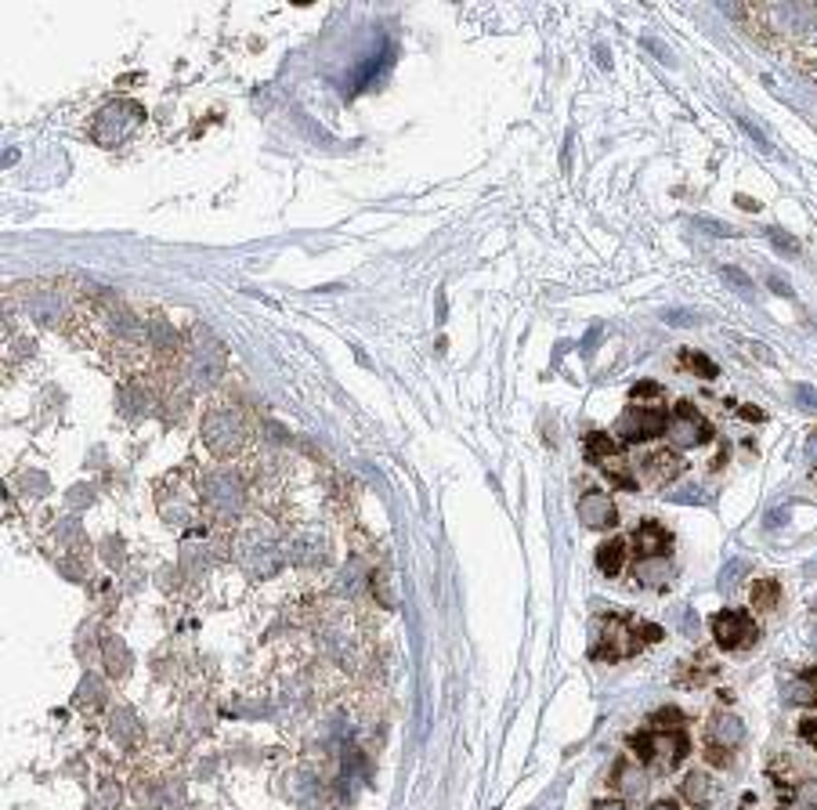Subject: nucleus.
<instances>
[{
	"instance_id": "f257e3e1",
	"label": "nucleus",
	"mask_w": 817,
	"mask_h": 810,
	"mask_svg": "<svg viewBox=\"0 0 817 810\" xmlns=\"http://www.w3.org/2000/svg\"><path fill=\"white\" fill-rule=\"evenodd\" d=\"M629 745L637 749V756L644 763H655V767H676L680 759L688 756V735L684 731H641L633 735Z\"/></svg>"
},
{
	"instance_id": "f03ea898",
	"label": "nucleus",
	"mask_w": 817,
	"mask_h": 810,
	"mask_svg": "<svg viewBox=\"0 0 817 810\" xmlns=\"http://www.w3.org/2000/svg\"><path fill=\"white\" fill-rule=\"evenodd\" d=\"M712 637H716V644H720L723 651H745V648L756 644L759 626L752 622L749 611L728 608V611H720V615L712 619Z\"/></svg>"
},
{
	"instance_id": "7ed1b4c3",
	"label": "nucleus",
	"mask_w": 817,
	"mask_h": 810,
	"mask_svg": "<svg viewBox=\"0 0 817 810\" xmlns=\"http://www.w3.org/2000/svg\"><path fill=\"white\" fill-rule=\"evenodd\" d=\"M665 434L673 438L676 448H698L712 438V427L691 401H676V409L669 413V424H665Z\"/></svg>"
},
{
	"instance_id": "20e7f679",
	"label": "nucleus",
	"mask_w": 817,
	"mask_h": 810,
	"mask_svg": "<svg viewBox=\"0 0 817 810\" xmlns=\"http://www.w3.org/2000/svg\"><path fill=\"white\" fill-rule=\"evenodd\" d=\"M665 424H669V413H662L658 405H629V409L619 417L615 431L626 441H648V438L665 434Z\"/></svg>"
},
{
	"instance_id": "39448f33",
	"label": "nucleus",
	"mask_w": 817,
	"mask_h": 810,
	"mask_svg": "<svg viewBox=\"0 0 817 810\" xmlns=\"http://www.w3.org/2000/svg\"><path fill=\"white\" fill-rule=\"evenodd\" d=\"M203 438H206V445H210V453H217V456H232L236 448L246 441V427H243V420H239L236 413L217 409V413H210V417H206V424H203Z\"/></svg>"
},
{
	"instance_id": "423d86ee",
	"label": "nucleus",
	"mask_w": 817,
	"mask_h": 810,
	"mask_svg": "<svg viewBox=\"0 0 817 810\" xmlns=\"http://www.w3.org/2000/svg\"><path fill=\"white\" fill-rule=\"evenodd\" d=\"M641 644H644L641 629L633 634L626 619H611V622L604 626L601 644L594 648V655H597V658H629V655H637V651H641Z\"/></svg>"
},
{
	"instance_id": "0eeeda50",
	"label": "nucleus",
	"mask_w": 817,
	"mask_h": 810,
	"mask_svg": "<svg viewBox=\"0 0 817 810\" xmlns=\"http://www.w3.org/2000/svg\"><path fill=\"white\" fill-rule=\"evenodd\" d=\"M579 521H582L586 528H615V525H619L615 500L608 496V492L589 488L586 496L579 500Z\"/></svg>"
},
{
	"instance_id": "6e6552de",
	"label": "nucleus",
	"mask_w": 817,
	"mask_h": 810,
	"mask_svg": "<svg viewBox=\"0 0 817 810\" xmlns=\"http://www.w3.org/2000/svg\"><path fill=\"white\" fill-rule=\"evenodd\" d=\"M633 543H637V550H641L644 557H665V554L673 550V535H669L665 525H658L655 518H648V521L637 528V535H633Z\"/></svg>"
},
{
	"instance_id": "1a4fd4ad",
	"label": "nucleus",
	"mask_w": 817,
	"mask_h": 810,
	"mask_svg": "<svg viewBox=\"0 0 817 810\" xmlns=\"http://www.w3.org/2000/svg\"><path fill=\"white\" fill-rule=\"evenodd\" d=\"M745 742V728H742V720L738 716H728V713H720L712 724H709V745L720 749V752H728L735 745Z\"/></svg>"
},
{
	"instance_id": "9d476101",
	"label": "nucleus",
	"mask_w": 817,
	"mask_h": 810,
	"mask_svg": "<svg viewBox=\"0 0 817 810\" xmlns=\"http://www.w3.org/2000/svg\"><path fill=\"white\" fill-rule=\"evenodd\" d=\"M770 19L778 22V29H785V33H806V29H813V8L810 4H774L770 8Z\"/></svg>"
},
{
	"instance_id": "9b49d317",
	"label": "nucleus",
	"mask_w": 817,
	"mask_h": 810,
	"mask_svg": "<svg viewBox=\"0 0 817 810\" xmlns=\"http://www.w3.org/2000/svg\"><path fill=\"white\" fill-rule=\"evenodd\" d=\"M789 698H792L796 705H817V666L803 669L799 677L792 681V688H789Z\"/></svg>"
},
{
	"instance_id": "f8f14e48",
	"label": "nucleus",
	"mask_w": 817,
	"mask_h": 810,
	"mask_svg": "<svg viewBox=\"0 0 817 810\" xmlns=\"http://www.w3.org/2000/svg\"><path fill=\"white\" fill-rule=\"evenodd\" d=\"M622 565H626V543L622 539H608V543L597 547V568L604 575H619Z\"/></svg>"
},
{
	"instance_id": "ddd939ff",
	"label": "nucleus",
	"mask_w": 817,
	"mask_h": 810,
	"mask_svg": "<svg viewBox=\"0 0 817 810\" xmlns=\"http://www.w3.org/2000/svg\"><path fill=\"white\" fill-rule=\"evenodd\" d=\"M680 792H684V799H688L691 806H705V803L712 799V782H709V775H705V771H695V775H688V778H684Z\"/></svg>"
},
{
	"instance_id": "4468645a",
	"label": "nucleus",
	"mask_w": 817,
	"mask_h": 810,
	"mask_svg": "<svg viewBox=\"0 0 817 810\" xmlns=\"http://www.w3.org/2000/svg\"><path fill=\"white\" fill-rule=\"evenodd\" d=\"M669 575H673L669 557H641V565H637V579L644 587H662Z\"/></svg>"
},
{
	"instance_id": "2eb2a0df",
	"label": "nucleus",
	"mask_w": 817,
	"mask_h": 810,
	"mask_svg": "<svg viewBox=\"0 0 817 810\" xmlns=\"http://www.w3.org/2000/svg\"><path fill=\"white\" fill-rule=\"evenodd\" d=\"M102 651H105V666H109V677H123L130 669V651L116 641V637H105L102 641Z\"/></svg>"
},
{
	"instance_id": "dca6fc26",
	"label": "nucleus",
	"mask_w": 817,
	"mask_h": 810,
	"mask_svg": "<svg viewBox=\"0 0 817 810\" xmlns=\"http://www.w3.org/2000/svg\"><path fill=\"white\" fill-rule=\"evenodd\" d=\"M586 453H589V460L604 463V460H611V456L619 453V441H615L611 434H601V431H594V434H586Z\"/></svg>"
},
{
	"instance_id": "f3484780",
	"label": "nucleus",
	"mask_w": 817,
	"mask_h": 810,
	"mask_svg": "<svg viewBox=\"0 0 817 810\" xmlns=\"http://www.w3.org/2000/svg\"><path fill=\"white\" fill-rule=\"evenodd\" d=\"M778 601H782V587H778V582L774 579H759L756 590H752V608L770 611V608H778Z\"/></svg>"
},
{
	"instance_id": "a211bd4d",
	"label": "nucleus",
	"mask_w": 817,
	"mask_h": 810,
	"mask_svg": "<svg viewBox=\"0 0 817 810\" xmlns=\"http://www.w3.org/2000/svg\"><path fill=\"white\" fill-rule=\"evenodd\" d=\"M644 467L651 471V478H655V481H665V478L680 474V460H676V453H658V456H651V460H644Z\"/></svg>"
},
{
	"instance_id": "6ab92c4d",
	"label": "nucleus",
	"mask_w": 817,
	"mask_h": 810,
	"mask_svg": "<svg viewBox=\"0 0 817 810\" xmlns=\"http://www.w3.org/2000/svg\"><path fill=\"white\" fill-rule=\"evenodd\" d=\"M720 276H723V279H728V283H731V286H735V290H738V293H742L745 300H752V297H756V283H752V279H749V276L742 272V268H731V264H728V268H723V272H720Z\"/></svg>"
},
{
	"instance_id": "aec40b11",
	"label": "nucleus",
	"mask_w": 817,
	"mask_h": 810,
	"mask_svg": "<svg viewBox=\"0 0 817 810\" xmlns=\"http://www.w3.org/2000/svg\"><path fill=\"white\" fill-rule=\"evenodd\" d=\"M684 366H691L698 377H705V380H712L720 370H716V362L712 358H705V354H698V351H684Z\"/></svg>"
},
{
	"instance_id": "412c9836",
	"label": "nucleus",
	"mask_w": 817,
	"mask_h": 810,
	"mask_svg": "<svg viewBox=\"0 0 817 810\" xmlns=\"http://www.w3.org/2000/svg\"><path fill=\"white\" fill-rule=\"evenodd\" d=\"M742 575H749V561H745V557L731 561L728 568H723V572H720V590H723V594H728V590L735 587V582H738Z\"/></svg>"
},
{
	"instance_id": "4be33fe9",
	"label": "nucleus",
	"mask_w": 817,
	"mask_h": 810,
	"mask_svg": "<svg viewBox=\"0 0 817 810\" xmlns=\"http://www.w3.org/2000/svg\"><path fill=\"white\" fill-rule=\"evenodd\" d=\"M669 503H695V507H702L705 503V496H702V488H695V485H684V488H673L669 496H665Z\"/></svg>"
},
{
	"instance_id": "5701e85b",
	"label": "nucleus",
	"mask_w": 817,
	"mask_h": 810,
	"mask_svg": "<svg viewBox=\"0 0 817 810\" xmlns=\"http://www.w3.org/2000/svg\"><path fill=\"white\" fill-rule=\"evenodd\" d=\"M792 398H796L799 409L817 413V387H810V384H796V387H792Z\"/></svg>"
},
{
	"instance_id": "b1692460",
	"label": "nucleus",
	"mask_w": 817,
	"mask_h": 810,
	"mask_svg": "<svg viewBox=\"0 0 817 810\" xmlns=\"http://www.w3.org/2000/svg\"><path fill=\"white\" fill-rule=\"evenodd\" d=\"M695 224L698 229H705L709 236H720V239H731V236H738L731 224H723V221H716V217H695Z\"/></svg>"
},
{
	"instance_id": "393cba45",
	"label": "nucleus",
	"mask_w": 817,
	"mask_h": 810,
	"mask_svg": "<svg viewBox=\"0 0 817 810\" xmlns=\"http://www.w3.org/2000/svg\"><path fill=\"white\" fill-rule=\"evenodd\" d=\"M680 720H684V713H680V709H658L651 724H658L655 731H676V728H680Z\"/></svg>"
},
{
	"instance_id": "a878e982",
	"label": "nucleus",
	"mask_w": 817,
	"mask_h": 810,
	"mask_svg": "<svg viewBox=\"0 0 817 810\" xmlns=\"http://www.w3.org/2000/svg\"><path fill=\"white\" fill-rule=\"evenodd\" d=\"M662 319H665L669 326H695V323H698V315H695V311H688V308H669V311L662 315Z\"/></svg>"
},
{
	"instance_id": "bb28decb",
	"label": "nucleus",
	"mask_w": 817,
	"mask_h": 810,
	"mask_svg": "<svg viewBox=\"0 0 817 810\" xmlns=\"http://www.w3.org/2000/svg\"><path fill=\"white\" fill-rule=\"evenodd\" d=\"M766 236H770V243H774L778 250H785V253H796V250H799V246H796V239H789L782 229H770Z\"/></svg>"
},
{
	"instance_id": "cd10ccee",
	"label": "nucleus",
	"mask_w": 817,
	"mask_h": 810,
	"mask_svg": "<svg viewBox=\"0 0 817 810\" xmlns=\"http://www.w3.org/2000/svg\"><path fill=\"white\" fill-rule=\"evenodd\" d=\"M799 735H803V742H810V745L817 749V716L803 720V724H799Z\"/></svg>"
},
{
	"instance_id": "c85d7f7f",
	"label": "nucleus",
	"mask_w": 817,
	"mask_h": 810,
	"mask_svg": "<svg viewBox=\"0 0 817 810\" xmlns=\"http://www.w3.org/2000/svg\"><path fill=\"white\" fill-rule=\"evenodd\" d=\"M738 123H742V127H745V130L752 134V138H756V145H763V149H770V145H766V134H763V130H759V127H756V123H752L749 116H738Z\"/></svg>"
},
{
	"instance_id": "c756f323",
	"label": "nucleus",
	"mask_w": 817,
	"mask_h": 810,
	"mask_svg": "<svg viewBox=\"0 0 817 810\" xmlns=\"http://www.w3.org/2000/svg\"><path fill=\"white\" fill-rule=\"evenodd\" d=\"M662 394V387L658 384H648V380H641L637 387H633V398H658Z\"/></svg>"
},
{
	"instance_id": "7c9ffc66",
	"label": "nucleus",
	"mask_w": 817,
	"mask_h": 810,
	"mask_svg": "<svg viewBox=\"0 0 817 810\" xmlns=\"http://www.w3.org/2000/svg\"><path fill=\"white\" fill-rule=\"evenodd\" d=\"M766 528H782L785 525V510H774V514H766V521H763Z\"/></svg>"
},
{
	"instance_id": "2f4dec72",
	"label": "nucleus",
	"mask_w": 817,
	"mask_h": 810,
	"mask_svg": "<svg viewBox=\"0 0 817 810\" xmlns=\"http://www.w3.org/2000/svg\"><path fill=\"white\" fill-rule=\"evenodd\" d=\"M594 810H629V806H626L622 799H601V803H597Z\"/></svg>"
},
{
	"instance_id": "473e14b6",
	"label": "nucleus",
	"mask_w": 817,
	"mask_h": 810,
	"mask_svg": "<svg viewBox=\"0 0 817 810\" xmlns=\"http://www.w3.org/2000/svg\"><path fill=\"white\" fill-rule=\"evenodd\" d=\"M806 460L810 463H817V431L810 434V441H806Z\"/></svg>"
},
{
	"instance_id": "72a5a7b5",
	"label": "nucleus",
	"mask_w": 817,
	"mask_h": 810,
	"mask_svg": "<svg viewBox=\"0 0 817 810\" xmlns=\"http://www.w3.org/2000/svg\"><path fill=\"white\" fill-rule=\"evenodd\" d=\"M770 286H774V293H782V297H792V290H789V286H785V283H782L778 276H774V279H770Z\"/></svg>"
},
{
	"instance_id": "f704fd0d",
	"label": "nucleus",
	"mask_w": 817,
	"mask_h": 810,
	"mask_svg": "<svg viewBox=\"0 0 817 810\" xmlns=\"http://www.w3.org/2000/svg\"><path fill=\"white\" fill-rule=\"evenodd\" d=\"M735 203H738V206H742V210H756V203H752V199H749V196H738V199H735Z\"/></svg>"
},
{
	"instance_id": "c9c22d12",
	"label": "nucleus",
	"mask_w": 817,
	"mask_h": 810,
	"mask_svg": "<svg viewBox=\"0 0 817 810\" xmlns=\"http://www.w3.org/2000/svg\"><path fill=\"white\" fill-rule=\"evenodd\" d=\"M648 810H676V806H673V803H665V799H662V803H651V806H648Z\"/></svg>"
},
{
	"instance_id": "e433bc0d",
	"label": "nucleus",
	"mask_w": 817,
	"mask_h": 810,
	"mask_svg": "<svg viewBox=\"0 0 817 810\" xmlns=\"http://www.w3.org/2000/svg\"><path fill=\"white\" fill-rule=\"evenodd\" d=\"M810 644H813V648H817V626H813V629H810Z\"/></svg>"
},
{
	"instance_id": "4c0bfd02",
	"label": "nucleus",
	"mask_w": 817,
	"mask_h": 810,
	"mask_svg": "<svg viewBox=\"0 0 817 810\" xmlns=\"http://www.w3.org/2000/svg\"><path fill=\"white\" fill-rule=\"evenodd\" d=\"M813 608H817V597H813Z\"/></svg>"
}]
</instances>
